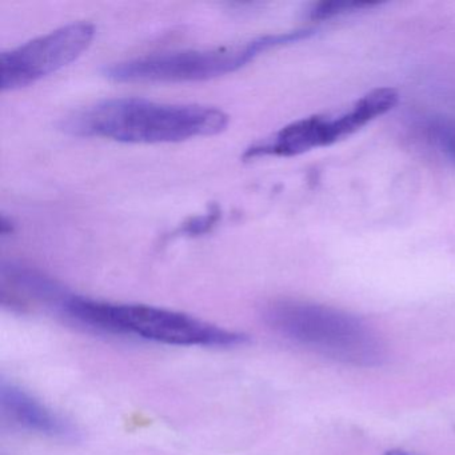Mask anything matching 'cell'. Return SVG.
<instances>
[{
	"label": "cell",
	"mask_w": 455,
	"mask_h": 455,
	"mask_svg": "<svg viewBox=\"0 0 455 455\" xmlns=\"http://www.w3.org/2000/svg\"><path fill=\"white\" fill-rule=\"evenodd\" d=\"M311 36V30L291 31L259 36L236 46L148 55L108 66L105 68V76L114 82L130 84L209 81L244 68L268 50L295 44Z\"/></svg>",
	"instance_id": "obj_4"
},
{
	"label": "cell",
	"mask_w": 455,
	"mask_h": 455,
	"mask_svg": "<svg viewBox=\"0 0 455 455\" xmlns=\"http://www.w3.org/2000/svg\"><path fill=\"white\" fill-rule=\"evenodd\" d=\"M338 142L332 118L310 116L283 127L266 140L255 143L244 151V159L262 156H294L314 148H326Z\"/></svg>",
	"instance_id": "obj_7"
},
{
	"label": "cell",
	"mask_w": 455,
	"mask_h": 455,
	"mask_svg": "<svg viewBox=\"0 0 455 455\" xmlns=\"http://www.w3.org/2000/svg\"><path fill=\"white\" fill-rule=\"evenodd\" d=\"M386 455H412L410 452L401 451V450H395V451L387 452Z\"/></svg>",
	"instance_id": "obj_10"
},
{
	"label": "cell",
	"mask_w": 455,
	"mask_h": 455,
	"mask_svg": "<svg viewBox=\"0 0 455 455\" xmlns=\"http://www.w3.org/2000/svg\"><path fill=\"white\" fill-rule=\"evenodd\" d=\"M266 323L287 339L353 366H377L383 347L377 334L351 314L318 303L274 300L266 307Z\"/></svg>",
	"instance_id": "obj_3"
},
{
	"label": "cell",
	"mask_w": 455,
	"mask_h": 455,
	"mask_svg": "<svg viewBox=\"0 0 455 455\" xmlns=\"http://www.w3.org/2000/svg\"><path fill=\"white\" fill-rule=\"evenodd\" d=\"M92 23L63 26L0 55V84L15 92L36 84L78 60L94 41Z\"/></svg>",
	"instance_id": "obj_5"
},
{
	"label": "cell",
	"mask_w": 455,
	"mask_h": 455,
	"mask_svg": "<svg viewBox=\"0 0 455 455\" xmlns=\"http://www.w3.org/2000/svg\"><path fill=\"white\" fill-rule=\"evenodd\" d=\"M0 402L4 414L30 433L60 441H70L76 436V428L70 420L18 386L2 383Z\"/></svg>",
	"instance_id": "obj_6"
},
{
	"label": "cell",
	"mask_w": 455,
	"mask_h": 455,
	"mask_svg": "<svg viewBox=\"0 0 455 455\" xmlns=\"http://www.w3.org/2000/svg\"><path fill=\"white\" fill-rule=\"evenodd\" d=\"M228 124V114L214 108L118 98L71 114L60 127L76 137L124 143H174L220 134Z\"/></svg>",
	"instance_id": "obj_1"
},
{
	"label": "cell",
	"mask_w": 455,
	"mask_h": 455,
	"mask_svg": "<svg viewBox=\"0 0 455 455\" xmlns=\"http://www.w3.org/2000/svg\"><path fill=\"white\" fill-rule=\"evenodd\" d=\"M55 305L82 326L119 337L180 347L230 348L244 335L188 314L156 306L113 303L58 291Z\"/></svg>",
	"instance_id": "obj_2"
},
{
	"label": "cell",
	"mask_w": 455,
	"mask_h": 455,
	"mask_svg": "<svg viewBox=\"0 0 455 455\" xmlns=\"http://www.w3.org/2000/svg\"><path fill=\"white\" fill-rule=\"evenodd\" d=\"M370 6H371L370 2H361V0H329V2L315 4L310 10V18L315 20H330V18Z\"/></svg>",
	"instance_id": "obj_9"
},
{
	"label": "cell",
	"mask_w": 455,
	"mask_h": 455,
	"mask_svg": "<svg viewBox=\"0 0 455 455\" xmlns=\"http://www.w3.org/2000/svg\"><path fill=\"white\" fill-rule=\"evenodd\" d=\"M420 132L434 150L455 164V118L431 116L423 121Z\"/></svg>",
	"instance_id": "obj_8"
}]
</instances>
